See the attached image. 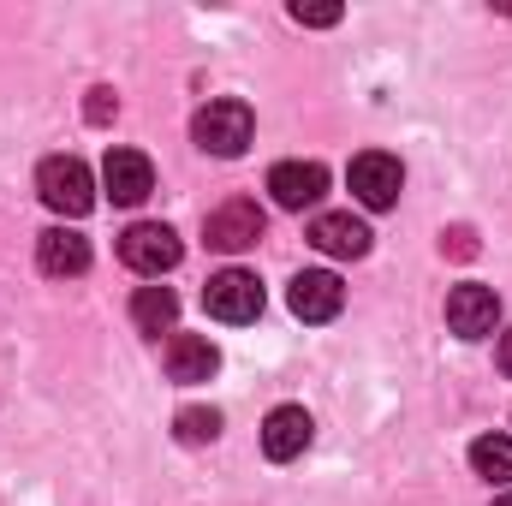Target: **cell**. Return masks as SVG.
I'll return each mask as SVG.
<instances>
[{
    "instance_id": "6da1fadb",
    "label": "cell",
    "mask_w": 512,
    "mask_h": 506,
    "mask_svg": "<svg viewBox=\"0 0 512 506\" xmlns=\"http://www.w3.org/2000/svg\"><path fill=\"white\" fill-rule=\"evenodd\" d=\"M36 191H42V203H48L54 215H66V221H78V215L96 209V179H90V167H84L78 155H48L42 173H36Z\"/></svg>"
},
{
    "instance_id": "7a4b0ae2",
    "label": "cell",
    "mask_w": 512,
    "mask_h": 506,
    "mask_svg": "<svg viewBox=\"0 0 512 506\" xmlns=\"http://www.w3.org/2000/svg\"><path fill=\"white\" fill-rule=\"evenodd\" d=\"M251 131H256V120H251V108L245 102H209L197 120H191V137H197V149H209V155H245L251 149Z\"/></svg>"
},
{
    "instance_id": "3957f363",
    "label": "cell",
    "mask_w": 512,
    "mask_h": 506,
    "mask_svg": "<svg viewBox=\"0 0 512 506\" xmlns=\"http://www.w3.org/2000/svg\"><path fill=\"white\" fill-rule=\"evenodd\" d=\"M179 233L173 227H161V221H137L120 233V262H126L131 274H143V280H161L167 268H179Z\"/></svg>"
},
{
    "instance_id": "277c9868",
    "label": "cell",
    "mask_w": 512,
    "mask_h": 506,
    "mask_svg": "<svg viewBox=\"0 0 512 506\" xmlns=\"http://www.w3.org/2000/svg\"><path fill=\"white\" fill-rule=\"evenodd\" d=\"M203 310L215 316V322H256L262 316V280L245 274V268H221V274H209V286H203Z\"/></svg>"
},
{
    "instance_id": "5b68a950",
    "label": "cell",
    "mask_w": 512,
    "mask_h": 506,
    "mask_svg": "<svg viewBox=\"0 0 512 506\" xmlns=\"http://www.w3.org/2000/svg\"><path fill=\"white\" fill-rule=\"evenodd\" d=\"M495 322H501V298H495V286L465 280V286L447 292V328H453L459 340H483V334H495Z\"/></svg>"
},
{
    "instance_id": "8992f818",
    "label": "cell",
    "mask_w": 512,
    "mask_h": 506,
    "mask_svg": "<svg viewBox=\"0 0 512 506\" xmlns=\"http://www.w3.org/2000/svg\"><path fill=\"white\" fill-rule=\"evenodd\" d=\"M346 179H352V197H358L364 209H393V203H399V185H405V167H399L393 155H382V149H364Z\"/></svg>"
},
{
    "instance_id": "52a82bcc",
    "label": "cell",
    "mask_w": 512,
    "mask_h": 506,
    "mask_svg": "<svg viewBox=\"0 0 512 506\" xmlns=\"http://www.w3.org/2000/svg\"><path fill=\"white\" fill-rule=\"evenodd\" d=\"M203 239L215 245V251H251L256 239H262V209H256L251 197H233V203H221V209H209V221H203Z\"/></svg>"
},
{
    "instance_id": "ba28073f",
    "label": "cell",
    "mask_w": 512,
    "mask_h": 506,
    "mask_svg": "<svg viewBox=\"0 0 512 506\" xmlns=\"http://www.w3.org/2000/svg\"><path fill=\"white\" fill-rule=\"evenodd\" d=\"M286 304H292L298 322H334L340 304H346V286H340V274H328V268H304V274L292 280Z\"/></svg>"
},
{
    "instance_id": "9c48e42d",
    "label": "cell",
    "mask_w": 512,
    "mask_h": 506,
    "mask_svg": "<svg viewBox=\"0 0 512 506\" xmlns=\"http://www.w3.org/2000/svg\"><path fill=\"white\" fill-rule=\"evenodd\" d=\"M102 185H108V197H114L120 209H137V203L155 191V167H149L143 149H108V161H102Z\"/></svg>"
},
{
    "instance_id": "30bf717a",
    "label": "cell",
    "mask_w": 512,
    "mask_h": 506,
    "mask_svg": "<svg viewBox=\"0 0 512 506\" xmlns=\"http://www.w3.org/2000/svg\"><path fill=\"white\" fill-rule=\"evenodd\" d=\"M268 191L280 209H316L328 197V167L322 161H280L268 173Z\"/></svg>"
},
{
    "instance_id": "8fae6325",
    "label": "cell",
    "mask_w": 512,
    "mask_h": 506,
    "mask_svg": "<svg viewBox=\"0 0 512 506\" xmlns=\"http://www.w3.org/2000/svg\"><path fill=\"white\" fill-rule=\"evenodd\" d=\"M310 435H316V423H310L304 405H274V411L262 417V453H268L274 465H292V459L310 447Z\"/></svg>"
},
{
    "instance_id": "7c38bea8",
    "label": "cell",
    "mask_w": 512,
    "mask_h": 506,
    "mask_svg": "<svg viewBox=\"0 0 512 506\" xmlns=\"http://www.w3.org/2000/svg\"><path fill=\"white\" fill-rule=\"evenodd\" d=\"M310 245L328 256H370V227L358 221V215H340V209H328V215H316L310 221Z\"/></svg>"
},
{
    "instance_id": "4fadbf2b",
    "label": "cell",
    "mask_w": 512,
    "mask_h": 506,
    "mask_svg": "<svg viewBox=\"0 0 512 506\" xmlns=\"http://www.w3.org/2000/svg\"><path fill=\"white\" fill-rule=\"evenodd\" d=\"M36 262H42V274L72 280V274H84V268H90V239H84V233H72V227H48V233L36 239Z\"/></svg>"
},
{
    "instance_id": "5bb4252c",
    "label": "cell",
    "mask_w": 512,
    "mask_h": 506,
    "mask_svg": "<svg viewBox=\"0 0 512 506\" xmlns=\"http://www.w3.org/2000/svg\"><path fill=\"white\" fill-rule=\"evenodd\" d=\"M221 370V352H215V340L209 334H173L167 340V376L173 381H209Z\"/></svg>"
},
{
    "instance_id": "9a60e30c",
    "label": "cell",
    "mask_w": 512,
    "mask_h": 506,
    "mask_svg": "<svg viewBox=\"0 0 512 506\" xmlns=\"http://www.w3.org/2000/svg\"><path fill=\"white\" fill-rule=\"evenodd\" d=\"M131 322H137L143 334L173 328V322H179V292H173V286H137V298H131Z\"/></svg>"
},
{
    "instance_id": "2e32d148",
    "label": "cell",
    "mask_w": 512,
    "mask_h": 506,
    "mask_svg": "<svg viewBox=\"0 0 512 506\" xmlns=\"http://www.w3.org/2000/svg\"><path fill=\"white\" fill-rule=\"evenodd\" d=\"M471 471L483 483H512V435H477L471 441Z\"/></svg>"
},
{
    "instance_id": "e0dca14e",
    "label": "cell",
    "mask_w": 512,
    "mask_h": 506,
    "mask_svg": "<svg viewBox=\"0 0 512 506\" xmlns=\"http://www.w3.org/2000/svg\"><path fill=\"white\" fill-rule=\"evenodd\" d=\"M173 435H179L185 447H209V441L221 435V411H209V405H185V411L173 417Z\"/></svg>"
},
{
    "instance_id": "ac0fdd59",
    "label": "cell",
    "mask_w": 512,
    "mask_h": 506,
    "mask_svg": "<svg viewBox=\"0 0 512 506\" xmlns=\"http://www.w3.org/2000/svg\"><path fill=\"white\" fill-rule=\"evenodd\" d=\"M84 114H90V126H108V120L120 114V96H114V90H90V102H84Z\"/></svg>"
},
{
    "instance_id": "d6986e66",
    "label": "cell",
    "mask_w": 512,
    "mask_h": 506,
    "mask_svg": "<svg viewBox=\"0 0 512 506\" xmlns=\"http://www.w3.org/2000/svg\"><path fill=\"white\" fill-rule=\"evenodd\" d=\"M292 18H298V24H310V30H328V24H340V6H304V0H298V6H292Z\"/></svg>"
},
{
    "instance_id": "ffe728a7",
    "label": "cell",
    "mask_w": 512,
    "mask_h": 506,
    "mask_svg": "<svg viewBox=\"0 0 512 506\" xmlns=\"http://www.w3.org/2000/svg\"><path fill=\"white\" fill-rule=\"evenodd\" d=\"M441 245H447L453 256H477V239H471V227H453V233H447Z\"/></svg>"
},
{
    "instance_id": "44dd1931",
    "label": "cell",
    "mask_w": 512,
    "mask_h": 506,
    "mask_svg": "<svg viewBox=\"0 0 512 506\" xmlns=\"http://www.w3.org/2000/svg\"><path fill=\"white\" fill-rule=\"evenodd\" d=\"M501 370H507V376H512V328H507V334H501Z\"/></svg>"
},
{
    "instance_id": "7402d4cb",
    "label": "cell",
    "mask_w": 512,
    "mask_h": 506,
    "mask_svg": "<svg viewBox=\"0 0 512 506\" xmlns=\"http://www.w3.org/2000/svg\"><path fill=\"white\" fill-rule=\"evenodd\" d=\"M495 506H512V495H501V501H495Z\"/></svg>"
}]
</instances>
